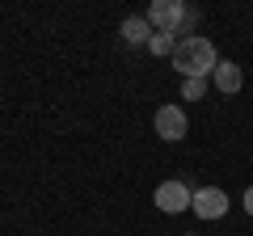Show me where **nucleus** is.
I'll use <instances>...</instances> for the list:
<instances>
[{
  "label": "nucleus",
  "instance_id": "20e7f679",
  "mask_svg": "<svg viewBox=\"0 0 253 236\" xmlns=\"http://www.w3.org/2000/svg\"><path fill=\"white\" fill-rule=\"evenodd\" d=\"M228 194L219 190V186H203V190H194V202H190V211L199 219H224L228 215Z\"/></svg>",
  "mask_w": 253,
  "mask_h": 236
},
{
  "label": "nucleus",
  "instance_id": "0eeeda50",
  "mask_svg": "<svg viewBox=\"0 0 253 236\" xmlns=\"http://www.w3.org/2000/svg\"><path fill=\"white\" fill-rule=\"evenodd\" d=\"M152 34H156V30L148 26V17H126V21H123V38H126L131 46H144V42H152Z\"/></svg>",
  "mask_w": 253,
  "mask_h": 236
},
{
  "label": "nucleus",
  "instance_id": "9d476101",
  "mask_svg": "<svg viewBox=\"0 0 253 236\" xmlns=\"http://www.w3.org/2000/svg\"><path fill=\"white\" fill-rule=\"evenodd\" d=\"M245 215H253V186H245Z\"/></svg>",
  "mask_w": 253,
  "mask_h": 236
},
{
  "label": "nucleus",
  "instance_id": "f257e3e1",
  "mask_svg": "<svg viewBox=\"0 0 253 236\" xmlns=\"http://www.w3.org/2000/svg\"><path fill=\"white\" fill-rule=\"evenodd\" d=\"M173 68H177L181 80H211L219 68V51L211 38L203 34H190L177 42V51H173Z\"/></svg>",
  "mask_w": 253,
  "mask_h": 236
},
{
  "label": "nucleus",
  "instance_id": "f03ea898",
  "mask_svg": "<svg viewBox=\"0 0 253 236\" xmlns=\"http://www.w3.org/2000/svg\"><path fill=\"white\" fill-rule=\"evenodd\" d=\"M186 4L181 0H152L148 4V26L156 34H177V26H186Z\"/></svg>",
  "mask_w": 253,
  "mask_h": 236
},
{
  "label": "nucleus",
  "instance_id": "1a4fd4ad",
  "mask_svg": "<svg viewBox=\"0 0 253 236\" xmlns=\"http://www.w3.org/2000/svg\"><path fill=\"white\" fill-rule=\"evenodd\" d=\"M203 93H207V80H181V97L186 101H199Z\"/></svg>",
  "mask_w": 253,
  "mask_h": 236
},
{
  "label": "nucleus",
  "instance_id": "39448f33",
  "mask_svg": "<svg viewBox=\"0 0 253 236\" xmlns=\"http://www.w3.org/2000/svg\"><path fill=\"white\" fill-rule=\"evenodd\" d=\"M152 122H156V135L169 139V144L186 139V131H190V118H186V110H181V106H161Z\"/></svg>",
  "mask_w": 253,
  "mask_h": 236
},
{
  "label": "nucleus",
  "instance_id": "7ed1b4c3",
  "mask_svg": "<svg viewBox=\"0 0 253 236\" xmlns=\"http://www.w3.org/2000/svg\"><path fill=\"white\" fill-rule=\"evenodd\" d=\"M152 202L165 211V215H181V211H190V202H194V190H190L186 182H177V177H169V182L156 186Z\"/></svg>",
  "mask_w": 253,
  "mask_h": 236
},
{
  "label": "nucleus",
  "instance_id": "423d86ee",
  "mask_svg": "<svg viewBox=\"0 0 253 236\" xmlns=\"http://www.w3.org/2000/svg\"><path fill=\"white\" fill-rule=\"evenodd\" d=\"M211 80H215L219 93H236V89L245 84V72H241V64H232V59H219V68H215Z\"/></svg>",
  "mask_w": 253,
  "mask_h": 236
},
{
  "label": "nucleus",
  "instance_id": "6e6552de",
  "mask_svg": "<svg viewBox=\"0 0 253 236\" xmlns=\"http://www.w3.org/2000/svg\"><path fill=\"white\" fill-rule=\"evenodd\" d=\"M148 51H152V55H173V51H177V38H173V34H152Z\"/></svg>",
  "mask_w": 253,
  "mask_h": 236
},
{
  "label": "nucleus",
  "instance_id": "9b49d317",
  "mask_svg": "<svg viewBox=\"0 0 253 236\" xmlns=\"http://www.w3.org/2000/svg\"><path fill=\"white\" fill-rule=\"evenodd\" d=\"M181 236H194V232H181Z\"/></svg>",
  "mask_w": 253,
  "mask_h": 236
}]
</instances>
